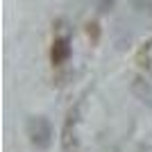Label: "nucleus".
<instances>
[{
    "label": "nucleus",
    "mask_w": 152,
    "mask_h": 152,
    "mask_svg": "<svg viewBox=\"0 0 152 152\" xmlns=\"http://www.w3.org/2000/svg\"><path fill=\"white\" fill-rule=\"evenodd\" d=\"M77 123H80V107L70 109L61 127V150L64 152H77L80 139H77Z\"/></svg>",
    "instance_id": "nucleus-1"
},
{
    "label": "nucleus",
    "mask_w": 152,
    "mask_h": 152,
    "mask_svg": "<svg viewBox=\"0 0 152 152\" xmlns=\"http://www.w3.org/2000/svg\"><path fill=\"white\" fill-rule=\"evenodd\" d=\"M27 136L37 148H48L52 139V127L43 116H32L27 121Z\"/></svg>",
    "instance_id": "nucleus-2"
},
{
    "label": "nucleus",
    "mask_w": 152,
    "mask_h": 152,
    "mask_svg": "<svg viewBox=\"0 0 152 152\" xmlns=\"http://www.w3.org/2000/svg\"><path fill=\"white\" fill-rule=\"evenodd\" d=\"M136 64L148 77H152V37L148 41H143L141 48L136 50Z\"/></svg>",
    "instance_id": "nucleus-3"
},
{
    "label": "nucleus",
    "mask_w": 152,
    "mask_h": 152,
    "mask_svg": "<svg viewBox=\"0 0 152 152\" xmlns=\"http://www.w3.org/2000/svg\"><path fill=\"white\" fill-rule=\"evenodd\" d=\"M50 57H52V64H64L70 57V45H68V39L66 37H57L55 39L52 50H50Z\"/></svg>",
    "instance_id": "nucleus-4"
},
{
    "label": "nucleus",
    "mask_w": 152,
    "mask_h": 152,
    "mask_svg": "<svg viewBox=\"0 0 152 152\" xmlns=\"http://www.w3.org/2000/svg\"><path fill=\"white\" fill-rule=\"evenodd\" d=\"M136 2H139V7L143 9V12L152 14V0H136Z\"/></svg>",
    "instance_id": "nucleus-5"
}]
</instances>
